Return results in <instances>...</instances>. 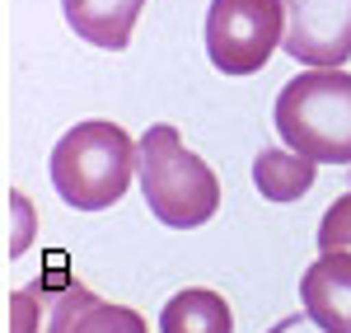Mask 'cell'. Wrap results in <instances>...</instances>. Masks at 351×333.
Listing matches in <instances>:
<instances>
[{"mask_svg": "<svg viewBox=\"0 0 351 333\" xmlns=\"http://www.w3.org/2000/svg\"><path fill=\"white\" fill-rule=\"evenodd\" d=\"M136 174H141V193L145 207L173 230H192V225L211 221L220 207V183L211 165L202 155H192L178 127L155 122L141 146H136Z\"/></svg>", "mask_w": 351, "mask_h": 333, "instance_id": "obj_1", "label": "cell"}, {"mask_svg": "<svg viewBox=\"0 0 351 333\" xmlns=\"http://www.w3.org/2000/svg\"><path fill=\"white\" fill-rule=\"evenodd\" d=\"M281 43V0H211L206 52L225 76H253Z\"/></svg>", "mask_w": 351, "mask_h": 333, "instance_id": "obj_4", "label": "cell"}, {"mask_svg": "<svg viewBox=\"0 0 351 333\" xmlns=\"http://www.w3.org/2000/svg\"><path fill=\"white\" fill-rule=\"evenodd\" d=\"M164 333H230V306L216 291H183L164 306Z\"/></svg>", "mask_w": 351, "mask_h": 333, "instance_id": "obj_10", "label": "cell"}, {"mask_svg": "<svg viewBox=\"0 0 351 333\" xmlns=\"http://www.w3.org/2000/svg\"><path fill=\"white\" fill-rule=\"evenodd\" d=\"M300 296L314 324H324L328 333H347L351 319V253H324L304 282H300Z\"/></svg>", "mask_w": 351, "mask_h": 333, "instance_id": "obj_6", "label": "cell"}, {"mask_svg": "<svg viewBox=\"0 0 351 333\" xmlns=\"http://www.w3.org/2000/svg\"><path fill=\"white\" fill-rule=\"evenodd\" d=\"M253 183L267 202H295L314 188V165L291 150H263L253 160Z\"/></svg>", "mask_w": 351, "mask_h": 333, "instance_id": "obj_9", "label": "cell"}, {"mask_svg": "<svg viewBox=\"0 0 351 333\" xmlns=\"http://www.w3.org/2000/svg\"><path fill=\"white\" fill-rule=\"evenodd\" d=\"M141 10H145V0H61L66 24L104 52H122L132 43Z\"/></svg>", "mask_w": 351, "mask_h": 333, "instance_id": "obj_7", "label": "cell"}, {"mask_svg": "<svg viewBox=\"0 0 351 333\" xmlns=\"http://www.w3.org/2000/svg\"><path fill=\"white\" fill-rule=\"evenodd\" d=\"M14 207H19V235H14V253H24V249H28V202H24V193H14Z\"/></svg>", "mask_w": 351, "mask_h": 333, "instance_id": "obj_12", "label": "cell"}, {"mask_svg": "<svg viewBox=\"0 0 351 333\" xmlns=\"http://www.w3.org/2000/svg\"><path fill=\"white\" fill-rule=\"evenodd\" d=\"M319 249L324 253H351V193L328 207L324 225H319Z\"/></svg>", "mask_w": 351, "mask_h": 333, "instance_id": "obj_11", "label": "cell"}, {"mask_svg": "<svg viewBox=\"0 0 351 333\" xmlns=\"http://www.w3.org/2000/svg\"><path fill=\"white\" fill-rule=\"evenodd\" d=\"M347 333H351V319H347Z\"/></svg>", "mask_w": 351, "mask_h": 333, "instance_id": "obj_13", "label": "cell"}, {"mask_svg": "<svg viewBox=\"0 0 351 333\" xmlns=\"http://www.w3.org/2000/svg\"><path fill=\"white\" fill-rule=\"evenodd\" d=\"M281 47L314 71H342L351 56V0H281Z\"/></svg>", "mask_w": 351, "mask_h": 333, "instance_id": "obj_5", "label": "cell"}, {"mask_svg": "<svg viewBox=\"0 0 351 333\" xmlns=\"http://www.w3.org/2000/svg\"><path fill=\"white\" fill-rule=\"evenodd\" d=\"M276 132L309 165H351V76L304 71L276 94Z\"/></svg>", "mask_w": 351, "mask_h": 333, "instance_id": "obj_2", "label": "cell"}, {"mask_svg": "<svg viewBox=\"0 0 351 333\" xmlns=\"http://www.w3.org/2000/svg\"><path fill=\"white\" fill-rule=\"evenodd\" d=\"M52 333H145V329L132 310L104 306L84 286H66L52 310Z\"/></svg>", "mask_w": 351, "mask_h": 333, "instance_id": "obj_8", "label": "cell"}, {"mask_svg": "<svg viewBox=\"0 0 351 333\" xmlns=\"http://www.w3.org/2000/svg\"><path fill=\"white\" fill-rule=\"evenodd\" d=\"M136 146L117 122H80L52 150V183L75 211H104L132 188Z\"/></svg>", "mask_w": 351, "mask_h": 333, "instance_id": "obj_3", "label": "cell"}]
</instances>
